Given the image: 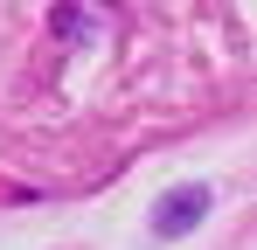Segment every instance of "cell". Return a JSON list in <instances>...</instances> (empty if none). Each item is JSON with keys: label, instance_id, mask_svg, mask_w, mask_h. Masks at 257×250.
Instances as JSON below:
<instances>
[{"label": "cell", "instance_id": "cell-1", "mask_svg": "<svg viewBox=\"0 0 257 250\" xmlns=\"http://www.w3.org/2000/svg\"><path fill=\"white\" fill-rule=\"evenodd\" d=\"M202 215H209V195L202 188H181V195H167V202L153 208V236H188Z\"/></svg>", "mask_w": 257, "mask_h": 250}]
</instances>
